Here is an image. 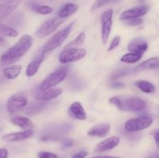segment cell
I'll use <instances>...</instances> for the list:
<instances>
[{
  "label": "cell",
  "mask_w": 159,
  "mask_h": 158,
  "mask_svg": "<svg viewBox=\"0 0 159 158\" xmlns=\"http://www.w3.org/2000/svg\"><path fill=\"white\" fill-rule=\"evenodd\" d=\"M33 37L25 34L22 36L16 44L6 50L0 57V65L2 67L12 64L26 54L33 44Z\"/></svg>",
  "instance_id": "6da1fadb"
},
{
  "label": "cell",
  "mask_w": 159,
  "mask_h": 158,
  "mask_svg": "<svg viewBox=\"0 0 159 158\" xmlns=\"http://www.w3.org/2000/svg\"><path fill=\"white\" fill-rule=\"evenodd\" d=\"M72 26L73 23H70V24L68 25L66 27L61 29V30L58 31L57 33L54 34V35L46 43H45L44 46L42 48V51H43V53L50 52V51L59 47V46L63 43V42L66 40L67 37H68Z\"/></svg>",
  "instance_id": "7a4b0ae2"
},
{
  "label": "cell",
  "mask_w": 159,
  "mask_h": 158,
  "mask_svg": "<svg viewBox=\"0 0 159 158\" xmlns=\"http://www.w3.org/2000/svg\"><path fill=\"white\" fill-rule=\"evenodd\" d=\"M68 71V67H61V68H57L56 71L50 74L48 77H45L44 80L42 81L40 84V90H46L51 88L52 87L55 86L57 84L61 82L65 77L67 76Z\"/></svg>",
  "instance_id": "3957f363"
},
{
  "label": "cell",
  "mask_w": 159,
  "mask_h": 158,
  "mask_svg": "<svg viewBox=\"0 0 159 158\" xmlns=\"http://www.w3.org/2000/svg\"><path fill=\"white\" fill-rule=\"evenodd\" d=\"M27 104V95L25 92H18L9 97L6 103V109L9 112L15 113L23 109Z\"/></svg>",
  "instance_id": "277c9868"
},
{
  "label": "cell",
  "mask_w": 159,
  "mask_h": 158,
  "mask_svg": "<svg viewBox=\"0 0 159 158\" xmlns=\"http://www.w3.org/2000/svg\"><path fill=\"white\" fill-rule=\"evenodd\" d=\"M85 54H86V50L82 48H65L61 52L59 60L61 64L71 63L83 58Z\"/></svg>",
  "instance_id": "5b68a950"
},
{
  "label": "cell",
  "mask_w": 159,
  "mask_h": 158,
  "mask_svg": "<svg viewBox=\"0 0 159 158\" xmlns=\"http://www.w3.org/2000/svg\"><path fill=\"white\" fill-rule=\"evenodd\" d=\"M65 21V18H61V17H56V18L48 20L39 27V29L36 32V37L42 38V37L50 35Z\"/></svg>",
  "instance_id": "8992f818"
},
{
  "label": "cell",
  "mask_w": 159,
  "mask_h": 158,
  "mask_svg": "<svg viewBox=\"0 0 159 158\" xmlns=\"http://www.w3.org/2000/svg\"><path fill=\"white\" fill-rule=\"evenodd\" d=\"M152 124V119L148 116L129 119L125 123V129L128 132H137L147 129Z\"/></svg>",
  "instance_id": "52a82bcc"
},
{
  "label": "cell",
  "mask_w": 159,
  "mask_h": 158,
  "mask_svg": "<svg viewBox=\"0 0 159 158\" xmlns=\"http://www.w3.org/2000/svg\"><path fill=\"white\" fill-rule=\"evenodd\" d=\"M147 104L143 99L138 97H129L121 99V108L123 111L138 112L145 109Z\"/></svg>",
  "instance_id": "ba28073f"
},
{
  "label": "cell",
  "mask_w": 159,
  "mask_h": 158,
  "mask_svg": "<svg viewBox=\"0 0 159 158\" xmlns=\"http://www.w3.org/2000/svg\"><path fill=\"white\" fill-rule=\"evenodd\" d=\"M113 9H108L102 12L101 15V24H102V43H106L109 39L113 25Z\"/></svg>",
  "instance_id": "9c48e42d"
},
{
  "label": "cell",
  "mask_w": 159,
  "mask_h": 158,
  "mask_svg": "<svg viewBox=\"0 0 159 158\" xmlns=\"http://www.w3.org/2000/svg\"><path fill=\"white\" fill-rule=\"evenodd\" d=\"M62 93L61 88H49L46 90H36L34 91V97L40 101H48L57 97Z\"/></svg>",
  "instance_id": "30bf717a"
},
{
  "label": "cell",
  "mask_w": 159,
  "mask_h": 158,
  "mask_svg": "<svg viewBox=\"0 0 159 158\" xmlns=\"http://www.w3.org/2000/svg\"><path fill=\"white\" fill-rule=\"evenodd\" d=\"M149 7L147 6H141L138 7L132 8V9H127L123 12L120 15V20H127L129 19L138 18L145 15L148 12Z\"/></svg>",
  "instance_id": "8fae6325"
},
{
  "label": "cell",
  "mask_w": 159,
  "mask_h": 158,
  "mask_svg": "<svg viewBox=\"0 0 159 158\" xmlns=\"http://www.w3.org/2000/svg\"><path fill=\"white\" fill-rule=\"evenodd\" d=\"M68 116L71 118L78 120H85L86 119V113L82 107V104L79 102H75L68 108Z\"/></svg>",
  "instance_id": "7c38bea8"
},
{
  "label": "cell",
  "mask_w": 159,
  "mask_h": 158,
  "mask_svg": "<svg viewBox=\"0 0 159 158\" xmlns=\"http://www.w3.org/2000/svg\"><path fill=\"white\" fill-rule=\"evenodd\" d=\"M148 45L143 38H136L132 40L128 45V50L134 54H143L148 50Z\"/></svg>",
  "instance_id": "4fadbf2b"
},
{
  "label": "cell",
  "mask_w": 159,
  "mask_h": 158,
  "mask_svg": "<svg viewBox=\"0 0 159 158\" xmlns=\"http://www.w3.org/2000/svg\"><path fill=\"white\" fill-rule=\"evenodd\" d=\"M33 134H34V131L32 129L24 130V131L5 135L4 136H2V139L6 142H17V141H21L23 139H28L30 136H32Z\"/></svg>",
  "instance_id": "5bb4252c"
},
{
  "label": "cell",
  "mask_w": 159,
  "mask_h": 158,
  "mask_svg": "<svg viewBox=\"0 0 159 158\" xmlns=\"http://www.w3.org/2000/svg\"><path fill=\"white\" fill-rule=\"evenodd\" d=\"M45 53H43L41 50V52L29 64V65L26 68V75L29 76V77H32L34 74H37V72L38 71L39 68H40V64L43 62V59H44Z\"/></svg>",
  "instance_id": "9a60e30c"
},
{
  "label": "cell",
  "mask_w": 159,
  "mask_h": 158,
  "mask_svg": "<svg viewBox=\"0 0 159 158\" xmlns=\"http://www.w3.org/2000/svg\"><path fill=\"white\" fill-rule=\"evenodd\" d=\"M120 142V138L118 136H111V137L108 138V139H105L102 142L99 143L97 146H96V152H105L108 151V150H112L114 147H116L118 145Z\"/></svg>",
  "instance_id": "2e32d148"
},
{
  "label": "cell",
  "mask_w": 159,
  "mask_h": 158,
  "mask_svg": "<svg viewBox=\"0 0 159 158\" xmlns=\"http://www.w3.org/2000/svg\"><path fill=\"white\" fill-rule=\"evenodd\" d=\"M110 130V125L109 123H99L95 125L88 131V135L91 136L103 137Z\"/></svg>",
  "instance_id": "e0dca14e"
},
{
  "label": "cell",
  "mask_w": 159,
  "mask_h": 158,
  "mask_svg": "<svg viewBox=\"0 0 159 158\" xmlns=\"http://www.w3.org/2000/svg\"><path fill=\"white\" fill-rule=\"evenodd\" d=\"M11 122L16 126L20 127L25 130H29L34 129V125L32 121L26 117L23 116H14L11 118Z\"/></svg>",
  "instance_id": "ac0fdd59"
},
{
  "label": "cell",
  "mask_w": 159,
  "mask_h": 158,
  "mask_svg": "<svg viewBox=\"0 0 159 158\" xmlns=\"http://www.w3.org/2000/svg\"><path fill=\"white\" fill-rule=\"evenodd\" d=\"M159 67L158 57H152L145 61L142 62L135 68V71H145V70H155Z\"/></svg>",
  "instance_id": "d6986e66"
},
{
  "label": "cell",
  "mask_w": 159,
  "mask_h": 158,
  "mask_svg": "<svg viewBox=\"0 0 159 158\" xmlns=\"http://www.w3.org/2000/svg\"><path fill=\"white\" fill-rule=\"evenodd\" d=\"M22 71V66L20 65H14V66L9 67L3 70V75L6 79L13 80L16 78L20 75Z\"/></svg>",
  "instance_id": "ffe728a7"
},
{
  "label": "cell",
  "mask_w": 159,
  "mask_h": 158,
  "mask_svg": "<svg viewBox=\"0 0 159 158\" xmlns=\"http://www.w3.org/2000/svg\"><path fill=\"white\" fill-rule=\"evenodd\" d=\"M77 5L74 4V3H66L61 8L58 13H57V15L61 18H66V17L71 15V14L75 13L77 11Z\"/></svg>",
  "instance_id": "44dd1931"
},
{
  "label": "cell",
  "mask_w": 159,
  "mask_h": 158,
  "mask_svg": "<svg viewBox=\"0 0 159 158\" xmlns=\"http://www.w3.org/2000/svg\"><path fill=\"white\" fill-rule=\"evenodd\" d=\"M20 2V0H15L14 2H12L11 4H9V6H7L6 7L3 8L0 10V23L2 20H4L5 19L7 16H9L11 13L14 11V9L19 6Z\"/></svg>",
  "instance_id": "7402d4cb"
},
{
  "label": "cell",
  "mask_w": 159,
  "mask_h": 158,
  "mask_svg": "<svg viewBox=\"0 0 159 158\" xmlns=\"http://www.w3.org/2000/svg\"><path fill=\"white\" fill-rule=\"evenodd\" d=\"M18 34L16 29L6 24L0 23V37H16Z\"/></svg>",
  "instance_id": "603a6c76"
},
{
  "label": "cell",
  "mask_w": 159,
  "mask_h": 158,
  "mask_svg": "<svg viewBox=\"0 0 159 158\" xmlns=\"http://www.w3.org/2000/svg\"><path fill=\"white\" fill-rule=\"evenodd\" d=\"M135 85L144 93H152L155 91V85L148 81H137L135 82Z\"/></svg>",
  "instance_id": "cb8c5ba5"
},
{
  "label": "cell",
  "mask_w": 159,
  "mask_h": 158,
  "mask_svg": "<svg viewBox=\"0 0 159 158\" xmlns=\"http://www.w3.org/2000/svg\"><path fill=\"white\" fill-rule=\"evenodd\" d=\"M143 54H134V53H130V54H126L120 58L122 62L127 64H134L135 62L138 61L142 57Z\"/></svg>",
  "instance_id": "d4e9b609"
},
{
  "label": "cell",
  "mask_w": 159,
  "mask_h": 158,
  "mask_svg": "<svg viewBox=\"0 0 159 158\" xmlns=\"http://www.w3.org/2000/svg\"><path fill=\"white\" fill-rule=\"evenodd\" d=\"M135 69H133V68H123L121 69L117 70L114 74L112 75L111 78L112 80H115V79H117L119 77H124V76L128 75V74H131V73L134 72Z\"/></svg>",
  "instance_id": "484cf974"
},
{
  "label": "cell",
  "mask_w": 159,
  "mask_h": 158,
  "mask_svg": "<svg viewBox=\"0 0 159 158\" xmlns=\"http://www.w3.org/2000/svg\"><path fill=\"white\" fill-rule=\"evenodd\" d=\"M85 38V33L84 32L80 33L79 34V36H78V37L73 40V41L70 42L68 45H66L65 48H74L78 46H80V45L82 44V43L84 42Z\"/></svg>",
  "instance_id": "4316f807"
},
{
  "label": "cell",
  "mask_w": 159,
  "mask_h": 158,
  "mask_svg": "<svg viewBox=\"0 0 159 158\" xmlns=\"http://www.w3.org/2000/svg\"><path fill=\"white\" fill-rule=\"evenodd\" d=\"M33 10L38 14H42V15H47L51 12H52V8L48 6H40V5H35L33 6Z\"/></svg>",
  "instance_id": "83f0119b"
},
{
  "label": "cell",
  "mask_w": 159,
  "mask_h": 158,
  "mask_svg": "<svg viewBox=\"0 0 159 158\" xmlns=\"http://www.w3.org/2000/svg\"><path fill=\"white\" fill-rule=\"evenodd\" d=\"M46 103H40V102H37V103H32L31 105H30V106L28 107L27 109H26V113L29 115L34 114V113L37 112L40 110H41L43 108V106L45 105Z\"/></svg>",
  "instance_id": "f1b7e54d"
},
{
  "label": "cell",
  "mask_w": 159,
  "mask_h": 158,
  "mask_svg": "<svg viewBox=\"0 0 159 158\" xmlns=\"http://www.w3.org/2000/svg\"><path fill=\"white\" fill-rule=\"evenodd\" d=\"M113 1V0H96V1L93 3V6H92L91 11L96 10V9H99V8L109 4V3H110Z\"/></svg>",
  "instance_id": "f546056e"
},
{
  "label": "cell",
  "mask_w": 159,
  "mask_h": 158,
  "mask_svg": "<svg viewBox=\"0 0 159 158\" xmlns=\"http://www.w3.org/2000/svg\"><path fill=\"white\" fill-rule=\"evenodd\" d=\"M143 23V19L141 18V17H138V18H133V19H129V20H127V23L129 26H139L141 23Z\"/></svg>",
  "instance_id": "4dcf8cb0"
},
{
  "label": "cell",
  "mask_w": 159,
  "mask_h": 158,
  "mask_svg": "<svg viewBox=\"0 0 159 158\" xmlns=\"http://www.w3.org/2000/svg\"><path fill=\"white\" fill-rule=\"evenodd\" d=\"M38 158H57V155L48 151H40L38 153Z\"/></svg>",
  "instance_id": "1f68e13d"
},
{
  "label": "cell",
  "mask_w": 159,
  "mask_h": 158,
  "mask_svg": "<svg viewBox=\"0 0 159 158\" xmlns=\"http://www.w3.org/2000/svg\"><path fill=\"white\" fill-rule=\"evenodd\" d=\"M120 42V37L117 36V37H114V38L113 39V40L111 41V43H110V46H109L108 48V51H111L113 50V49H115V48L119 45Z\"/></svg>",
  "instance_id": "d6a6232c"
},
{
  "label": "cell",
  "mask_w": 159,
  "mask_h": 158,
  "mask_svg": "<svg viewBox=\"0 0 159 158\" xmlns=\"http://www.w3.org/2000/svg\"><path fill=\"white\" fill-rule=\"evenodd\" d=\"M110 103H111L112 105H115V106L117 107L119 109L121 108V99H120L119 97H113L109 100Z\"/></svg>",
  "instance_id": "836d02e7"
},
{
  "label": "cell",
  "mask_w": 159,
  "mask_h": 158,
  "mask_svg": "<svg viewBox=\"0 0 159 158\" xmlns=\"http://www.w3.org/2000/svg\"><path fill=\"white\" fill-rule=\"evenodd\" d=\"M15 0H0V10L3 8L6 7L7 6H9V4L14 2Z\"/></svg>",
  "instance_id": "e575fe53"
},
{
  "label": "cell",
  "mask_w": 159,
  "mask_h": 158,
  "mask_svg": "<svg viewBox=\"0 0 159 158\" xmlns=\"http://www.w3.org/2000/svg\"><path fill=\"white\" fill-rule=\"evenodd\" d=\"M87 154H88L87 151H85V150H82V151H80L79 152V153H75L74 156H72V157L71 158H85V156H87Z\"/></svg>",
  "instance_id": "d590c367"
},
{
  "label": "cell",
  "mask_w": 159,
  "mask_h": 158,
  "mask_svg": "<svg viewBox=\"0 0 159 158\" xmlns=\"http://www.w3.org/2000/svg\"><path fill=\"white\" fill-rule=\"evenodd\" d=\"M73 143H74V142L71 139H66L62 141V145L65 147H71L73 145Z\"/></svg>",
  "instance_id": "8d00e7d4"
},
{
  "label": "cell",
  "mask_w": 159,
  "mask_h": 158,
  "mask_svg": "<svg viewBox=\"0 0 159 158\" xmlns=\"http://www.w3.org/2000/svg\"><path fill=\"white\" fill-rule=\"evenodd\" d=\"M8 151L6 148L0 149V158H7Z\"/></svg>",
  "instance_id": "74e56055"
},
{
  "label": "cell",
  "mask_w": 159,
  "mask_h": 158,
  "mask_svg": "<svg viewBox=\"0 0 159 158\" xmlns=\"http://www.w3.org/2000/svg\"><path fill=\"white\" fill-rule=\"evenodd\" d=\"M110 87H112V88H123V87H124V84L121 83V82L116 81V82H113V83H112L111 85H110Z\"/></svg>",
  "instance_id": "f35d334b"
},
{
  "label": "cell",
  "mask_w": 159,
  "mask_h": 158,
  "mask_svg": "<svg viewBox=\"0 0 159 158\" xmlns=\"http://www.w3.org/2000/svg\"><path fill=\"white\" fill-rule=\"evenodd\" d=\"M153 136H154V138H155V143H156V145L157 147H158V137H159V132L158 129L155 130V131L153 132Z\"/></svg>",
  "instance_id": "ab89813d"
},
{
  "label": "cell",
  "mask_w": 159,
  "mask_h": 158,
  "mask_svg": "<svg viewBox=\"0 0 159 158\" xmlns=\"http://www.w3.org/2000/svg\"><path fill=\"white\" fill-rule=\"evenodd\" d=\"M7 44H8L7 41L5 40L4 37H0V45H1V46H7Z\"/></svg>",
  "instance_id": "60d3db41"
},
{
  "label": "cell",
  "mask_w": 159,
  "mask_h": 158,
  "mask_svg": "<svg viewBox=\"0 0 159 158\" xmlns=\"http://www.w3.org/2000/svg\"><path fill=\"white\" fill-rule=\"evenodd\" d=\"M92 158H121L120 156H96Z\"/></svg>",
  "instance_id": "b9f144b4"
},
{
  "label": "cell",
  "mask_w": 159,
  "mask_h": 158,
  "mask_svg": "<svg viewBox=\"0 0 159 158\" xmlns=\"http://www.w3.org/2000/svg\"><path fill=\"white\" fill-rule=\"evenodd\" d=\"M158 153H155V154L150 155V156H148V157H146V158H158Z\"/></svg>",
  "instance_id": "7bdbcfd3"
},
{
  "label": "cell",
  "mask_w": 159,
  "mask_h": 158,
  "mask_svg": "<svg viewBox=\"0 0 159 158\" xmlns=\"http://www.w3.org/2000/svg\"><path fill=\"white\" fill-rule=\"evenodd\" d=\"M141 1H142V2H144V0H141Z\"/></svg>",
  "instance_id": "ee69618b"
},
{
  "label": "cell",
  "mask_w": 159,
  "mask_h": 158,
  "mask_svg": "<svg viewBox=\"0 0 159 158\" xmlns=\"http://www.w3.org/2000/svg\"></svg>",
  "instance_id": "f6af8a7d"
}]
</instances>
